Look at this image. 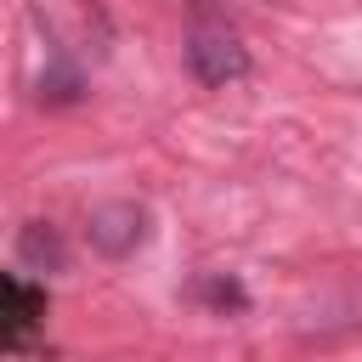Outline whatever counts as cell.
<instances>
[{
    "instance_id": "obj_1",
    "label": "cell",
    "mask_w": 362,
    "mask_h": 362,
    "mask_svg": "<svg viewBox=\"0 0 362 362\" xmlns=\"http://www.w3.org/2000/svg\"><path fill=\"white\" fill-rule=\"evenodd\" d=\"M187 68L204 79V85H226V79H243L249 74V51L238 34L215 28V23H198L187 34Z\"/></svg>"
},
{
    "instance_id": "obj_2",
    "label": "cell",
    "mask_w": 362,
    "mask_h": 362,
    "mask_svg": "<svg viewBox=\"0 0 362 362\" xmlns=\"http://www.w3.org/2000/svg\"><path fill=\"white\" fill-rule=\"evenodd\" d=\"M85 232H90V249H96V255L124 260V255H136V249L147 243V209L130 204V198H119V204H96Z\"/></svg>"
}]
</instances>
